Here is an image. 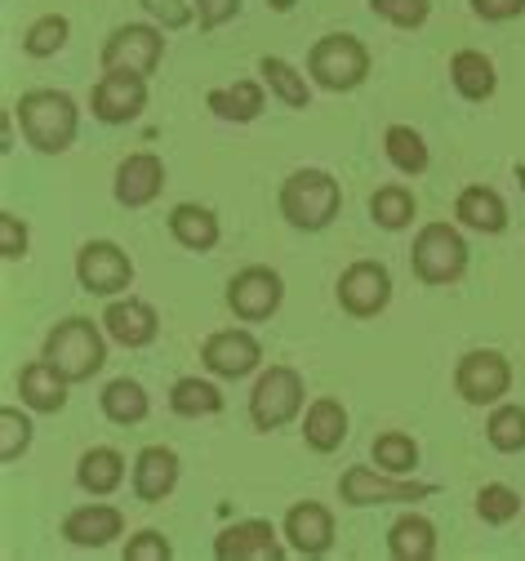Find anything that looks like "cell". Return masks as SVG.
<instances>
[{
  "instance_id": "obj_12",
  "label": "cell",
  "mask_w": 525,
  "mask_h": 561,
  "mask_svg": "<svg viewBox=\"0 0 525 561\" xmlns=\"http://www.w3.org/2000/svg\"><path fill=\"white\" fill-rule=\"evenodd\" d=\"M285 304V280L281 272L254 263V267H241L232 280H228V308L237 312V321L246 325H259V321H272Z\"/></svg>"
},
{
  "instance_id": "obj_8",
  "label": "cell",
  "mask_w": 525,
  "mask_h": 561,
  "mask_svg": "<svg viewBox=\"0 0 525 561\" xmlns=\"http://www.w3.org/2000/svg\"><path fill=\"white\" fill-rule=\"evenodd\" d=\"M304 375L294 366H272L259 375L254 392H250V424L259 433H276L285 424H294L304 414Z\"/></svg>"
},
{
  "instance_id": "obj_31",
  "label": "cell",
  "mask_w": 525,
  "mask_h": 561,
  "mask_svg": "<svg viewBox=\"0 0 525 561\" xmlns=\"http://www.w3.org/2000/svg\"><path fill=\"white\" fill-rule=\"evenodd\" d=\"M384 152H388V161H392L401 174H410V179H419V174L432 165V152H427L423 134H419L414 125H388Z\"/></svg>"
},
{
  "instance_id": "obj_7",
  "label": "cell",
  "mask_w": 525,
  "mask_h": 561,
  "mask_svg": "<svg viewBox=\"0 0 525 561\" xmlns=\"http://www.w3.org/2000/svg\"><path fill=\"white\" fill-rule=\"evenodd\" d=\"M166 58V27L157 23H121L107 41H103V72H121V77H152Z\"/></svg>"
},
{
  "instance_id": "obj_40",
  "label": "cell",
  "mask_w": 525,
  "mask_h": 561,
  "mask_svg": "<svg viewBox=\"0 0 525 561\" xmlns=\"http://www.w3.org/2000/svg\"><path fill=\"white\" fill-rule=\"evenodd\" d=\"M125 561H170L174 557V543L161 535V530H134L121 548Z\"/></svg>"
},
{
  "instance_id": "obj_34",
  "label": "cell",
  "mask_w": 525,
  "mask_h": 561,
  "mask_svg": "<svg viewBox=\"0 0 525 561\" xmlns=\"http://www.w3.org/2000/svg\"><path fill=\"white\" fill-rule=\"evenodd\" d=\"M486 442L499 450V455H521L525 450V405H512V401H499L486 419Z\"/></svg>"
},
{
  "instance_id": "obj_5",
  "label": "cell",
  "mask_w": 525,
  "mask_h": 561,
  "mask_svg": "<svg viewBox=\"0 0 525 561\" xmlns=\"http://www.w3.org/2000/svg\"><path fill=\"white\" fill-rule=\"evenodd\" d=\"M410 267L423 286H455L468 272V241L459 237L455 224H423L410 250Z\"/></svg>"
},
{
  "instance_id": "obj_26",
  "label": "cell",
  "mask_w": 525,
  "mask_h": 561,
  "mask_svg": "<svg viewBox=\"0 0 525 561\" xmlns=\"http://www.w3.org/2000/svg\"><path fill=\"white\" fill-rule=\"evenodd\" d=\"M205 107H209L218 121L250 125V121H259L263 107H267V85H259V81H237V85L209 90V94H205Z\"/></svg>"
},
{
  "instance_id": "obj_13",
  "label": "cell",
  "mask_w": 525,
  "mask_h": 561,
  "mask_svg": "<svg viewBox=\"0 0 525 561\" xmlns=\"http://www.w3.org/2000/svg\"><path fill=\"white\" fill-rule=\"evenodd\" d=\"M263 362V343L250 330H218L201 343V366L218 379H246Z\"/></svg>"
},
{
  "instance_id": "obj_41",
  "label": "cell",
  "mask_w": 525,
  "mask_h": 561,
  "mask_svg": "<svg viewBox=\"0 0 525 561\" xmlns=\"http://www.w3.org/2000/svg\"><path fill=\"white\" fill-rule=\"evenodd\" d=\"M138 5L147 10V19H152L157 27H166V32H179V27H187L196 19V10H187V0H138Z\"/></svg>"
},
{
  "instance_id": "obj_37",
  "label": "cell",
  "mask_w": 525,
  "mask_h": 561,
  "mask_svg": "<svg viewBox=\"0 0 525 561\" xmlns=\"http://www.w3.org/2000/svg\"><path fill=\"white\" fill-rule=\"evenodd\" d=\"M477 517L486 526H507L512 517H521V495L503 481H486L477 490Z\"/></svg>"
},
{
  "instance_id": "obj_29",
  "label": "cell",
  "mask_w": 525,
  "mask_h": 561,
  "mask_svg": "<svg viewBox=\"0 0 525 561\" xmlns=\"http://www.w3.org/2000/svg\"><path fill=\"white\" fill-rule=\"evenodd\" d=\"M99 405H103V414L112 419L116 428H134V424H142V419L152 414V397H147V388L138 379H129V375L125 379H112L103 388Z\"/></svg>"
},
{
  "instance_id": "obj_35",
  "label": "cell",
  "mask_w": 525,
  "mask_h": 561,
  "mask_svg": "<svg viewBox=\"0 0 525 561\" xmlns=\"http://www.w3.org/2000/svg\"><path fill=\"white\" fill-rule=\"evenodd\" d=\"M369 455L384 472H397V477H410L419 468V442L410 433H379L369 446Z\"/></svg>"
},
{
  "instance_id": "obj_28",
  "label": "cell",
  "mask_w": 525,
  "mask_h": 561,
  "mask_svg": "<svg viewBox=\"0 0 525 561\" xmlns=\"http://www.w3.org/2000/svg\"><path fill=\"white\" fill-rule=\"evenodd\" d=\"M388 557L392 561H432L436 557V526L423 513H406L388 526Z\"/></svg>"
},
{
  "instance_id": "obj_20",
  "label": "cell",
  "mask_w": 525,
  "mask_h": 561,
  "mask_svg": "<svg viewBox=\"0 0 525 561\" xmlns=\"http://www.w3.org/2000/svg\"><path fill=\"white\" fill-rule=\"evenodd\" d=\"M125 535V513L112 508V504H81L62 517V539L71 548H107Z\"/></svg>"
},
{
  "instance_id": "obj_33",
  "label": "cell",
  "mask_w": 525,
  "mask_h": 561,
  "mask_svg": "<svg viewBox=\"0 0 525 561\" xmlns=\"http://www.w3.org/2000/svg\"><path fill=\"white\" fill-rule=\"evenodd\" d=\"M170 410L179 419H205V414L222 410V392H218V383H209L201 375H187V379H179L170 388Z\"/></svg>"
},
{
  "instance_id": "obj_36",
  "label": "cell",
  "mask_w": 525,
  "mask_h": 561,
  "mask_svg": "<svg viewBox=\"0 0 525 561\" xmlns=\"http://www.w3.org/2000/svg\"><path fill=\"white\" fill-rule=\"evenodd\" d=\"M71 36V23L62 14H41L27 32H23V54L27 58H54Z\"/></svg>"
},
{
  "instance_id": "obj_1",
  "label": "cell",
  "mask_w": 525,
  "mask_h": 561,
  "mask_svg": "<svg viewBox=\"0 0 525 561\" xmlns=\"http://www.w3.org/2000/svg\"><path fill=\"white\" fill-rule=\"evenodd\" d=\"M14 121L23 125L27 148L41 157H62L71 144H77V129H81L77 99L62 94V90H27L14 103Z\"/></svg>"
},
{
  "instance_id": "obj_16",
  "label": "cell",
  "mask_w": 525,
  "mask_h": 561,
  "mask_svg": "<svg viewBox=\"0 0 525 561\" xmlns=\"http://www.w3.org/2000/svg\"><path fill=\"white\" fill-rule=\"evenodd\" d=\"M166 187V161L157 152H129L121 165H116V179H112V192L125 209H142L152 205Z\"/></svg>"
},
{
  "instance_id": "obj_17",
  "label": "cell",
  "mask_w": 525,
  "mask_h": 561,
  "mask_svg": "<svg viewBox=\"0 0 525 561\" xmlns=\"http://www.w3.org/2000/svg\"><path fill=\"white\" fill-rule=\"evenodd\" d=\"M90 107L103 125H129L147 112V81L142 77H121V72H103V81L90 94Z\"/></svg>"
},
{
  "instance_id": "obj_19",
  "label": "cell",
  "mask_w": 525,
  "mask_h": 561,
  "mask_svg": "<svg viewBox=\"0 0 525 561\" xmlns=\"http://www.w3.org/2000/svg\"><path fill=\"white\" fill-rule=\"evenodd\" d=\"M103 330L121 347H147V343H157V334H161V317L147 299H134V295L121 299L116 295L107 304V312H103Z\"/></svg>"
},
{
  "instance_id": "obj_10",
  "label": "cell",
  "mask_w": 525,
  "mask_h": 561,
  "mask_svg": "<svg viewBox=\"0 0 525 561\" xmlns=\"http://www.w3.org/2000/svg\"><path fill=\"white\" fill-rule=\"evenodd\" d=\"M334 295H339V308L347 317L369 321L392 304V272L384 263H374V259H356L352 267H343Z\"/></svg>"
},
{
  "instance_id": "obj_42",
  "label": "cell",
  "mask_w": 525,
  "mask_h": 561,
  "mask_svg": "<svg viewBox=\"0 0 525 561\" xmlns=\"http://www.w3.org/2000/svg\"><path fill=\"white\" fill-rule=\"evenodd\" d=\"M27 245H32V237H27V224L19 219V215H0V259H10V263H19L23 254H27Z\"/></svg>"
},
{
  "instance_id": "obj_24",
  "label": "cell",
  "mask_w": 525,
  "mask_h": 561,
  "mask_svg": "<svg viewBox=\"0 0 525 561\" xmlns=\"http://www.w3.org/2000/svg\"><path fill=\"white\" fill-rule=\"evenodd\" d=\"M304 442L317 455H334L347 442V410L339 397H317L304 414Z\"/></svg>"
},
{
  "instance_id": "obj_45",
  "label": "cell",
  "mask_w": 525,
  "mask_h": 561,
  "mask_svg": "<svg viewBox=\"0 0 525 561\" xmlns=\"http://www.w3.org/2000/svg\"><path fill=\"white\" fill-rule=\"evenodd\" d=\"M267 5H272V10H276V14H289V10H294V5H298V0H267Z\"/></svg>"
},
{
  "instance_id": "obj_38",
  "label": "cell",
  "mask_w": 525,
  "mask_h": 561,
  "mask_svg": "<svg viewBox=\"0 0 525 561\" xmlns=\"http://www.w3.org/2000/svg\"><path fill=\"white\" fill-rule=\"evenodd\" d=\"M32 450V419L19 405L0 410V463H19Z\"/></svg>"
},
{
  "instance_id": "obj_18",
  "label": "cell",
  "mask_w": 525,
  "mask_h": 561,
  "mask_svg": "<svg viewBox=\"0 0 525 561\" xmlns=\"http://www.w3.org/2000/svg\"><path fill=\"white\" fill-rule=\"evenodd\" d=\"M179 455L170 446H142L134 455V468H129V481H134V495L138 504H161L174 495L179 485Z\"/></svg>"
},
{
  "instance_id": "obj_14",
  "label": "cell",
  "mask_w": 525,
  "mask_h": 561,
  "mask_svg": "<svg viewBox=\"0 0 525 561\" xmlns=\"http://www.w3.org/2000/svg\"><path fill=\"white\" fill-rule=\"evenodd\" d=\"M214 557L218 561H281L285 557V543H281V535H276L272 522L250 517V522H237L228 530H218Z\"/></svg>"
},
{
  "instance_id": "obj_43",
  "label": "cell",
  "mask_w": 525,
  "mask_h": 561,
  "mask_svg": "<svg viewBox=\"0 0 525 561\" xmlns=\"http://www.w3.org/2000/svg\"><path fill=\"white\" fill-rule=\"evenodd\" d=\"M246 0H196V23L201 32H218L222 23H232L241 14Z\"/></svg>"
},
{
  "instance_id": "obj_27",
  "label": "cell",
  "mask_w": 525,
  "mask_h": 561,
  "mask_svg": "<svg viewBox=\"0 0 525 561\" xmlns=\"http://www.w3.org/2000/svg\"><path fill=\"white\" fill-rule=\"evenodd\" d=\"M449 85H455L468 103H486L499 90V72L481 49H459L449 58Z\"/></svg>"
},
{
  "instance_id": "obj_4",
  "label": "cell",
  "mask_w": 525,
  "mask_h": 561,
  "mask_svg": "<svg viewBox=\"0 0 525 561\" xmlns=\"http://www.w3.org/2000/svg\"><path fill=\"white\" fill-rule=\"evenodd\" d=\"M308 77L330 94H352L369 77V49L352 32H330L308 54Z\"/></svg>"
},
{
  "instance_id": "obj_6",
  "label": "cell",
  "mask_w": 525,
  "mask_h": 561,
  "mask_svg": "<svg viewBox=\"0 0 525 561\" xmlns=\"http://www.w3.org/2000/svg\"><path fill=\"white\" fill-rule=\"evenodd\" d=\"M436 495L432 481H410V477H397V472H384V468H365V463H352L343 477H339V500L347 508H374V504H419Z\"/></svg>"
},
{
  "instance_id": "obj_21",
  "label": "cell",
  "mask_w": 525,
  "mask_h": 561,
  "mask_svg": "<svg viewBox=\"0 0 525 561\" xmlns=\"http://www.w3.org/2000/svg\"><path fill=\"white\" fill-rule=\"evenodd\" d=\"M67 388H71V379L54 362H45V357L19 370V397L36 414H58L67 405Z\"/></svg>"
},
{
  "instance_id": "obj_2",
  "label": "cell",
  "mask_w": 525,
  "mask_h": 561,
  "mask_svg": "<svg viewBox=\"0 0 525 561\" xmlns=\"http://www.w3.org/2000/svg\"><path fill=\"white\" fill-rule=\"evenodd\" d=\"M281 215L289 228L298 232H326L339 209H343V187L330 170H294L285 183H281Z\"/></svg>"
},
{
  "instance_id": "obj_9",
  "label": "cell",
  "mask_w": 525,
  "mask_h": 561,
  "mask_svg": "<svg viewBox=\"0 0 525 561\" xmlns=\"http://www.w3.org/2000/svg\"><path fill=\"white\" fill-rule=\"evenodd\" d=\"M455 392L468 405H499L512 392V362L494 347H472L455 366Z\"/></svg>"
},
{
  "instance_id": "obj_25",
  "label": "cell",
  "mask_w": 525,
  "mask_h": 561,
  "mask_svg": "<svg viewBox=\"0 0 525 561\" xmlns=\"http://www.w3.org/2000/svg\"><path fill=\"white\" fill-rule=\"evenodd\" d=\"M77 481H81L85 495H94V500L116 495V490L125 485V455H121L116 446H94V450H85L81 463H77Z\"/></svg>"
},
{
  "instance_id": "obj_39",
  "label": "cell",
  "mask_w": 525,
  "mask_h": 561,
  "mask_svg": "<svg viewBox=\"0 0 525 561\" xmlns=\"http://www.w3.org/2000/svg\"><path fill=\"white\" fill-rule=\"evenodd\" d=\"M369 10H374V19H384L401 32H414L432 19V0H369Z\"/></svg>"
},
{
  "instance_id": "obj_44",
  "label": "cell",
  "mask_w": 525,
  "mask_h": 561,
  "mask_svg": "<svg viewBox=\"0 0 525 561\" xmlns=\"http://www.w3.org/2000/svg\"><path fill=\"white\" fill-rule=\"evenodd\" d=\"M472 14L481 23H512L525 14V0H472Z\"/></svg>"
},
{
  "instance_id": "obj_15",
  "label": "cell",
  "mask_w": 525,
  "mask_h": 561,
  "mask_svg": "<svg viewBox=\"0 0 525 561\" xmlns=\"http://www.w3.org/2000/svg\"><path fill=\"white\" fill-rule=\"evenodd\" d=\"M281 535L298 557H326L334 548V513L326 504H317V500H298L285 513Z\"/></svg>"
},
{
  "instance_id": "obj_23",
  "label": "cell",
  "mask_w": 525,
  "mask_h": 561,
  "mask_svg": "<svg viewBox=\"0 0 525 561\" xmlns=\"http://www.w3.org/2000/svg\"><path fill=\"white\" fill-rule=\"evenodd\" d=\"M455 219H459L464 228L481 232V237H499V232L507 228V201H503L494 187L472 183V187H464L459 201H455Z\"/></svg>"
},
{
  "instance_id": "obj_22",
  "label": "cell",
  "mask_w": 525,
  "mask_h": 561,
  "mask_svg": "<svg viewBox=\"0 0 525 561\" xmlns=\"http://www.w3.org/2000/svg\"><path fill=\"white\" fill-rule=\"evenodd\" d=\"M170 237L192 250V254H209L218 241H222V228H218V215L209 205H196V201H179L170 209Z\"/></svg>"
},
{
  "instance_id": "obj_3",
  "label": "cell",
  "mask_w": 525,
  "mask_h": 561,
  "mask_svg": "<svg viewBox=\"0 0 525 561\" xmlns=\"http://www.w3.org/2000/svg\"><path fill=\"white\" fill-rule=\"evenodd\" d=\"M103 321L94 325L90 317H67L45 334L41 357L54 362L71 383H85L107 366V339H103Z\"/></svg>"
},
{
  "instance_id": "obj_32",
  "label": "cell",
  "mask_w": 525,
  "mask_h": 561,
  "mask_svg": "<svg viewBox=\"0 0 525 561\" xmlns=\"http://www.w3.org/2000/svg\"><path fill=\"white\" fill-rule=\"evenodd\" d=\"M414 192L406 187V183H388V187H379L369 196V219L379 224L384 232H401V228H410L414 224Z\"/></svg>"
},
{
  "instance_id": "obj_11",
  "label": "cell",
  "mask_w": 525,
  "mask_h": 561,
  "mask_svg": "<svg viewBox=\"0 0 525 561\" xmlns=\"http://www.w3.org/2000/svg\"><path fill=\"white\" fill-rule=\"evenodd\" d=\"M77 280L85 295L116 299L134 286V259L116 241H85L77 254Z\"/></svg>"
},
{
  "instance_id": "obj_46",
  "label": "cell",
  "mask_w": 525,
  "mask_h": 561,
  "mask_svg": "<svg viewBox=\"0 0 525 561\" xmlns=\"http://www.w3.org/2000/svg\"><path fill=\"white\" fill-rule=\"evenodd\" d=\"M516 183H521V192H525V165H516Z\"/></svg>"
},
{
  "instance_id": "obj_30",
  "label": "cell",
  "mask_w": 525,
  "mask_h": 561,
  "mask_svg": "<svg viewBox=\"0 0 525 561\" xmlns=\"http://www.w3.org/2000/svg\"><path fill=\"white\" fill-rule=\"evenodd\" d=\"M259 77H263V85L272 90V99H281L285 107H294V112H298V107H308L312 90H308V77L298 72L294 62L267 54V58H259Z\"/></svg>"
}]
</instances>
